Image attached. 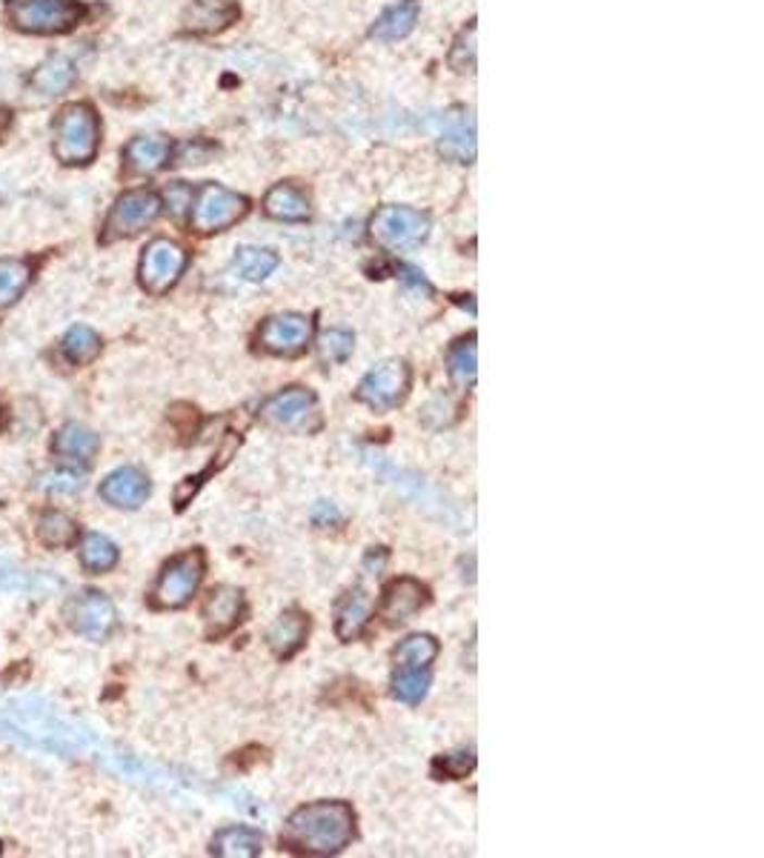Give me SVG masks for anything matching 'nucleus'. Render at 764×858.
<instances>
[{"instance_id":"nucleus-1","label":"nucleus","mask_w":764,"mask_h":858,"mask_svg":"<svg viewBox=\"0 0 764 858\" xmlns=\"http://www.w3.org/2000/svg\"><path fill=\"white\" fill-rule=\"evenodd\" d=\"M355 838V812L347 801H312L287 819L281 842L301 856H336Z\"/></svg>"},{"instance_id":"nucleus-2","label":"nucleus","mask_w":764,"mask_h":858,"mask_svg":"<svg viewBox=\"0 0 764 858\" xmlns=\"http://www.w3.org/2000/svg\"><path fill=\"white\" fill-rule=\"evenodd\" d=\"M98 149V115L89 103H70L55 121V156L61 163L80 166Z\"/></svg>"},{"instance_id":"nucleus-3","label":"nucleus","mask_w":764,"mask_h":858,"mask_svg":"<svg viewBox=\"0 0 764 858\" xmlns=\"http://www.w3.org/2000/svg\"><path fill=\"white\" fill-rule=\"evenodd\" d=\"M203 572H206V556L201 549H189V552H180V556L172 558L170 564L161 570L155 589H152V598H155L158 607H164V610L187 607L196 598L198 587H201Z\"/></svg>"},{"instance_id":"nucleus-4","label":"nucleus","mask_w":764,"mask_h":858,"mask_svg":"<svg viewBox=\"0 0 764 858\" xmlns=\"http://www.w3.org/2000/svg\"><path fill=\"white\" fill-rule=\"evenodd\" d=\"M7 12L17 29L32 35L70 32L86 15V9L75 0H9Z\"/></svg>"},{"instance_id":"nucleus-5","label":"nucleus","mask_w":764,"mask_h":858,"mask_svg":"<svg viewBox=\"0 0 764 858\" xmlns=\"http://www.w3.org/2000/svg\"><path fill=\"white\" fill-rule=\"evenodd\" d=\"M261 421L278 430H292V433H315L321 426L318 398L304 387L281 389L264 401Z\"/></svg>"},{"instance_id":"nucleus-6","label":"nucleus","mask_w":764,"mask_h":858,"mask_svg":"<svg viewBox=\"0 0 764 858\" xmlns=\"http://www.w3.org/2000/svg\"><path fill=\"white\" fill-rule=\"evenodd\" d=\"M370 235L384 249H415L429 235V217L410 207H381L370 221Z\"/></svg>"},{"instance_id":"nucleus-7","label":"nucleus","mask_w":764,"mask_h":858,"mask_svg":"<svg viewBox=\"0 0 764 858\" xmlns=\"http://www.w3.org/2000/svg\"><path fill=\"white\" fill-rule=\"evenodd\" d=\"M250 212V201L243 195L233 192L227 186L206 184L198 192L196 209H192V226L198 233H224L233 224H238Z\"/></svg>"},{"instance_id":"nucleus-8","label":"nucleus","mask_w":764,"mask_h":858,"mask_svg":"<svg viewBox=\"0 0 764 858\" xmlns=\"http://www.w3.org/2000/svg\"><path fill=\"white\" fill-rule=\"evenodd\" d=\"M158 215H161V198L152 189L124 192L112 207L107 224H103V240L112 244V240L133 238L141 229H147Z\"/></svg>"},{"instance_id":"nucleus-9","label":"nucleus","mask_w":764,"mask_h":858,"mask_svg":"<svg viewBox=\"0 0 764 858\" xmlns=\"http://www.w3.org/2000/svg\"><path fill=\"white\" fill-rule=\"evenodd\" d=\"M187 270V252L170 238H155L141 256V286L152 295L170 293Z\"/></svg>"},{"instance_id":"nucleus-10","label":"nucleus","mask_w":764,"mask_h":858,"mask_svg":"<svg viewBox=\"0 0 764 858\" xmlns=\"http://www.w3.org/2000/svg\"><path fill=\"white\" fill-rule=\"evenodd\" d=\"M406 393H410V366L398 358L381 361L359 384V401L373 407L375 412H387L398 407L406 398Z\"/></svg>"},{"instance_id":"nucleus-11","label":"nucleus","mask_w":764,"mask_h":858,"mask_svg":"<svg viewBox=\"0 0 764 858\" xmlns=\"http://www.w3.org/2000/svg\"><path fill=\"white\" fill-rule=\"evenodd\" d=\"M66 624L89 642H107L115 630V604L98 589H84L66 604Z\"/></svg>"},{"instance_id":"nucleus-12","label":"nucleus","mask_w":764,"mask_h":858,"mask_svg":"<svg viewBox=\"0 0 764 858\" xmlns=\"http://www.w3.org/2000/svg\"><path fill=\"white\" fill-rule=\"evenodd\" d=\"M312 338V321L298 312H281V315L266 318L258 340L270 356L296 358L306 349Z\"/></svg>"},{"instance_id":"nucleus-13","label":"nucleus","mask_w":764,"mask_h":858,"mask_svg":"<svg viewBox=\"0 0 764 858\" xmlns=\"http://www.w3.org/2000/svg\"><path fill=\"white\" fill-rule=\"evenodd\" d=\"M427 607V587L415 579H396L387 584L381 601V619L390 626L404 624Z\"/></svg>"},{"instance_id":"nucleus-14","label":"nucleus","mask_w":764,"mask_h":858,"mask_svg":"<svg viewBox=\"0 0 764 858\" xmlns=\"http://www.w3.org/2000/svg\"><path fill=\"white\" fill-rule=\"evenodd\" d=\"M203 619H206V633H210L212 638L233 633L243 619L241 589L229 587V584H221V587L212 589L206 604H203Z\"/></svg>"},{"instance_id":"nucleus-15","label":"nucleus","mask_w":764,"mask_h":858,"mask_svg":"<svg viewBox=\"0 0 764 858\" xmlns=\"http://www.w3.org/2000/svg\"><path fill=\"white\" fill-rule=\"evenodd\" d=\"M101 498L121 510H138L149 498V478L135 467H121L101 484Z\"/></svg>"},{"instance_id":"nucleus-16","label":"nucleus","mask_w":764,"mask_h":858,"mask_svg":"<svg viewBox=\"0 0 764 858\" xmlns=\"http://www.w3.org/2000/svg\"><path fill=\"white\" fill-rule=\"evenodd\" d=\"M438 149H441V156L455 163H469L476 158V121L467 109H459L450 115L444 132H441V140H438Z\"/></svg>"},{"instance_id":"nucleus-17","label":"nucleus","mask_w":764,"mask_h":858,"mask_svg":"<svg viewBox=\"0 0 764 858\" xmlns=\"http://www.w3.org/2000/svg\"><path fill=\"white\" fill-rule=\"evenodd\" d=\"M310 635V619L301 610H284L266 630V644L278 658H292Z\"/></svg>"},{"instance_id":"nucleus-18","label":"nucleus","mask_w":764,"mask_h":858,"mask_svg":"<svg viewBox=\"0 0 764 858\" xmlns=\"http://www.w3.org/2000/svg\"><path fill=\"white\" fill-rule=\"evenodd\" d=\"M370 615H373V604H370L367 593L361 587L350 589L336 610V635L341 642H355L367 630Z\"/></svg>"},{"instance_id":"nucleus-19","label":"nucleus","mask_w":764,"mask_h":858,"mask_svg":"<svg viewBox=\"0 0 764 858\" xmlns=\"http://www.w3.org/2000/svg\"><path fill=\"white\" fill-rule=\"evenodd\" d=\"M238 15L241 12L229 0H196L184 15V26L189 32H198V35H210V32H221L224 26L233 24Z\"/></svg>"},{"instance_id":"nucleus-20","label":"nucleus","mask_w":764,"mask_h":858,"mask_svg":"<svg viewBox=\"0 0 764 858\" xmlns=\"http://www.w3.org/2000/svg\"><path fill=\"white\" fill-rule=\"evenodd\" d=\"M98 447H101L98 435H95L92 430H86L84 424L63 426L61 433H58L55 444H52L55 456L63 458V461H70L72 467L89 464L95 458V452H98Z\"/></svg>"},{"instance_id":"nucleus-21","label":"nucleus","mask_w":764,"mask_h":858,"mask_svg":"<svg viewBox=\"0 0 764 858\" xmlns=\"http://www.w3.org/2000/svg\"><path fill=\"white\" fill-rule=\"evenodd\" d=\"M264 209L266 215L275 217V221L301 224V221L310 217V198L296 184H278L266 192Z\"/></svg>"},{"instance_id":"nucleus-22","label":"nucleus","mask_w":764,"mask_h":858,"mask_svg":"<svg viewBox=\"0 0 764 858\" xmlns=\"http://www.w3.org/2000/svg\"><path fill=\"white\" fill-rule=\"evenodd\" d=\"M75 78H78L75 63L70 58H63V54H52L32 75V89L38 95H47V98H55V95L66 92L75 84Z\"/></svg>"},{"instance_id":"nucleus-23","label":"nucleus","mask_w":764,"mask_h":858,"mask_svg":"<svg viewBox=\"0 0 764 858\" xmlns=\"http://www.w3.org/2000/svg\"><path fill=\"white\" fill-rule=\"evenodd\" d=\"M212 856L255 858L264 853V835L252 828H227L212 838Z\"/></svg>"},{"instance_id":"nucleus-24","label":"nucleus","mask_w":764,"mask_h":858,"mask_svg":"<svg viewBox=\"0 0 764 858\" xmlns=\"http://www.w3.org/2000/svg\"><path fill=\"white\" fill-rule=\"evenodd\" d=\"M124 156L126 163H129V170L149 175V172H158L170 161L172 144L166 138H158V135H143V138H135L133 144L126 147Z\"/></svg>"},{"instance_id":"nucleus-25","label":"nucleus","mask_w":764,"mask_h":858,"mask_svg":"<svg viewBox=\"0 0 764 858\" xmlns=\"http://www.w3.org/2000/svg\"><path fill=\"white\" fill-rule=\"evenodd\" d=\"M418 12H422V3H418V0H401V3L390 7L381 17H378V21H375L373 38L378 40L406 38V35L415 29V24H418Z\"/></svg>"},{"instance_id":"nucleus-26","label":"nucleus","mask_w":764,"mask_h":858,"mask_svg":"<svg viewBox=\"0 0 764 858\" xmlns=\"http://www.w3.org/2000/svg\"><path fill=\"white\" fill-rule=\"evenodd\" d=\"M447 375L459 389H469L478 378V347L476 335L455 340L447 356Z\"/></svg>"},{"instance_id":"nucleus-27","label":"nucleus","mask_w":764,"mask_h":858,"mask_svg":"<svg viewBox=\"0 0 764 858\" xmlns=\"http://www.w3.org/2000/svg\"><path fill=\"white\" fill-rule=\"evenodd\" d=\"M32 281V261L0 258V310H9L26 293Z\"/></svg>"},{"instance_id":"nucleus-28","label":"nucleus","mask_w":764,"mask_h":858,"mask_svg":"<svg viewBox=\"0 0 764 858\" xmlns=\"http://www.w3.org/2000/svg\"><path fill=\"white\" fill-rule=\"evenodd\" d=\"M438 656V642L427 633H415L396 647L398 667L406 670H427Z\"/></svg>"},{"instance_id":"nucleus-29","label":"nucleus","mask_w":764,"mask_h":858,"mask_svg":"<svg viewBox=\"0 0 764 858\" xmlns=\"http://www.w3.org/2000/svg\"><path fill=\"white\" fill-rule=\"evenodd\" d=\"M61 352L72 366H84V364H89V361H92L98 352H101V338H98V333H95V329H89V326H84V324L72 326L70 333L63 335Z\"/></svg>"},{"instance_id":"nucleus-30","label":"nucleus","mask_w":764,"mask_h":858,"mask_svg":"<svg viewBox=\"0 0 764 858\" xmlns=\"http://www.w3.org/2000/svg\"><path fill=\"white\" fill-rule=\"evenodd\" d=\"M80 564H84V570L95 572V575H103V572H110L117 564V547L101 533L84 535V542H80Z\"/></svg>"},{"instance_id":"nucleus-31","label":"nucleus","mask_w":764,"mask_h":858,"mask_svg":"<svg viewBox=\"0 0 764 858\" xmlns=\"http://www.w3.org/2000/svg\"><path fill=\"white\" fill-rule=\"evenodd\" d=\"M38 538L40 544H47V547L63 549L78 538V526H75V521H72L70 515H63V512H43L38 521Z\"/></svg>"},{"instance_id":"nucleus-32","label":"nucleus","mask_w":764,"mask_h":858,"mask_svg":"<svg viewBox=\"0 0 764 858\" xmlns=\"http://www.w3.org/2000/svg\"><path fill=\"white\" fill-rule=\"evenodd\" d=\"M235 266L241 272V278L247 281H264L278 270V256L273 249L261 247H241L235 256Z\"/></svg>"},{"instance_id":"nucleus-33","label":"nucleus","mask_w":764,"mask_h":858,"mask_svg":"<svg viewBox=\"0 0 764 858\" xmlns=\"http://www.w3.org/2000/svg\"><path fill=\"white\" fill-rule=\"evenodd\" d=\"M429 689V673L427 670H406L401 667L392 679V696L404 704H418Z\"/></svg>"},{"instance_id":"nucleus-34","label":"nucleus","mask_w":764,"mask_h":858,"mask_svg":"<svg viewBox=\"0 0 764 858\" xmlns=\"http://www.w3.org/2000/svg\"><path fill=\"white\" fill-rule=\"evenodd\" d=\"M352 347H355V338L347 329H327L318 338L321 358L329 361V364H343L352 356Z\"/></svg>"},{"instance_id":"nucleus-35","label":"nucleus","mask_w":764,"mask_h":858,"mask_svg":"<svg viewBox=\"0 0 764 858\" xmlns=\"http://www.w3.org/2000/svg\"><path fill=\"white\" fill-rule=\"evenodd\" d=\"M450 66L455 72H476V24H469L455 40L453 52H450Z\"/></svg>"},{"instance_id":"nucleus-36","label":"nucleus","mask_w":764,"mask_h":858,"mask_svg":"<svg viewBox=\"0 0 764 858\" xmlns=\"http://www.w3.org/2000/svg\"><path fill=\"white\" fill-rule=\"evenodd\" d=\"M473 767H476V753L473 750L450 753V756L438 758L436 761V770H441L444 779H464Z\"/></svg>"},{"instance_id":"nucleus-37","label":"nucleus","mask_w":764,"mask_h":858,"mask_svg":"<svg viewBox=\"0 0 764 858\" xmlns=\"http://www.w3.org/2000/svg\"><path fill=\"white\" fill-rule=\"evenodd\" d=\"M84 487V481H80V472H72V470H58L52 472L47 478V489L49 493H78V489Z\"/></svg>"},{"instance_id":"nucleus-38","label":"nucleus","mask_w":764,"mask_h":858,"mask_svg":"<svg viewBox=\"0 0 764 858\" xmlns=\"http://www.w3.org/2000/svg\"><path fill=\"white\" fill-rule=\"evenodd\" d=\"M310 519H312V524L321 526V530H333V526H338L343 521L336 503H329V501L315 503L310 512Z\"/></svg>"},{"instance_id":"nucleus-39","label":"nucleus","mask_w":764,"mask_h":858,"mask_svg":"<svg viewBox=\"0 0 764 858\" xmlns=\"http://www.w3.org/2000/svg\"><path fill=\"white\" fill-rule=\"evenodd\" d=\"M166 203H170L172 215H184V209L189 207V186L172 184L166 189Z\"/></svg>"},{"instance_id":"nucleus-40","label":"nucleus","mask_w":764,"mask_h":858,"mask_svg":"<svg viewBox=\"0 0 764 858\" xmlns=\"http://www.w3.org/2000/svg\"><path fill=\"white\" fill-rule=\"evenodd\" d=\"M387 561H390V552L384 547H373L367 552V558H364V567H367V572H375V575H378V572L387 567Z\"/></svg>"},{"instance_id":"nucleus-41","label":"nucleus","mask_w":764,"mask_h":858,"mask_svg":"<svg viewBox=\"0 0 764 858\" xmlns=\"http://www.w3.org/2000/svg\"><path fill=\"white\" fill-rule=\"evenodd\" d=\"M401 281H404L406 286H413L415 293H424V295L433 293L427 281H424L422 275H418V272H415V270H401Z\"/></svg>"}]
</instances>
